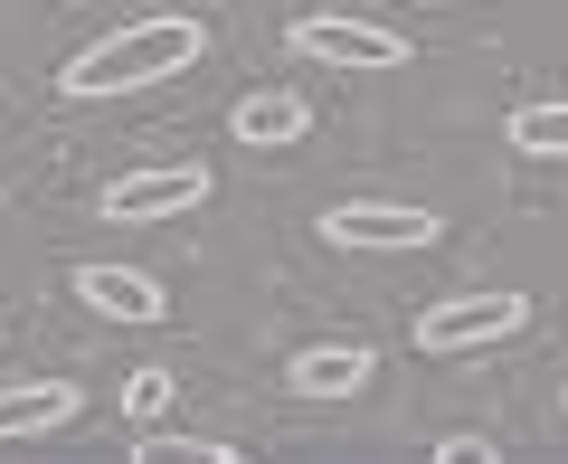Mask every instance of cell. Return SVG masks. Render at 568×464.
Returning <instances> with one entry per match:
<instances>
[{"mask_svg": "<svg viewBox=\"0 0 568 464\" xmlns=\"http://www.w3.org/2000/svg\"><path fill=\"white\" fill-rule=\"evenodd\" d=\"M209 58V20L200 10H152V20H123L104 29L95 48H77V58L58 67V95L95 104V95H142V85L181 77V67Z\"/></svg>", "mask_w": 568, "mask_h": 464, "instance_id": "6da1fadb", "label": "cell"}, {"mask_svg": "<svg viewBox=\"0 0 568 464\" xmlns=\"http://www.w3.org/2000/svg\"><path fill=\"white\" fill-rule=\"evenodd\" d=\"M284 48L304 67H332V77H398L407 67V39L361 10H304V20H284Z\"/></svg>", "mask_w": 568, "mask_h": 464, "instance_id": "7a4b0ae2", "label": "cell"}, {"mask_svg": "<svg viewBox=\"0 0 568 464\" xmlns=\"http://www.w3.org/2000/svg\"><path fill=\"white\" fill-rule=\"evenodd\" d=\"M209 190H219V181H209V162H152V171L104 181L95 190V219L104 228H171V219H190Z\"/></svg>", "mask_w": 568, "mask_h": 464, "instance_id": "3957f363", "label": "cell"}, {"mask_svg": "<svg viewBox=\"0 0 568 464\" xmlns=\"http://www.w3.org/2000/svg\"><path fill=\"white\" fill-rule=\"evenodd\" d=\"M511 332H530V294H511V284H493V294H455V303H426V313H417V351H436V361L493 351V342H511Z\"/></svg>", "mask_w": 568, "mask_h": 464, "instance_id": "277c9868", "label": "cell"}, {"mask_svg": "<svg viewBox=\"0 0 568 464\" xmlns=\"http://www.w3.org/2000/svg\"><path fill=\"white\" fill-rule=\"evenodd\" d=\"M446 238L436 209H407V200H342L323 209V246H351V256H417V246Z\"/></svg>", "mask_w": 568, "mask_h": 464, "instance_id": "5b68a950", "label": "cell"}, {"mask_svg": "<svg viewBox=\"0 0 568 464\" xmlns=\"http://www.w3.org/2000/svg\"><path fill=\"white\" fill-rule=\"evenodd\" d=\"M67 294H77L95 323H162V313H171L162 284L142 275V265H114V256H85L77 275H67Z\"/></svg>", "mask_w": 568, "mask_h": 464, "instance_id": "8992f818", "label": "cell"}, {"mask_svg": "<svg viewBox=\"0 0 568 464\" xmlns=\"http://www.w3.org/2000/svg\"><path fill=\"white\" fill-rule=\"evenodd\" d=\"M85 417V389L77 380H10L0 389V445H29V436H58V426Z\"/></svg>", "mask_w": 568, "mask_h": 464, "instance_id": "52a82bcc", "label": "cell"}, {"mask_svg": "<svg viewBox=\"0 0 568 464\" xmlns=\"http://www.w3.org/2000/svg\"><path fill=\"white\" fill-rule=\"evenodd\" d=\"M227 133H237L246 152H294V142L313 133V104L294 95V85H256V95L227 104Z\"/></svg>", "mask_w": 568, "mask_h": 464, "instance_id": "ba28073f", "label": "cell"}, {"mask_svg": "<svg viewBox=\"0 0 568 464\" xmlns=\"http://www.w3.org/2000/svg\"><path fill=\"white\" fill-rule=\"evenodd\" d=\"M369 342H313V351H294V361H284V389H294V399H361L369 389Z\"/></svg>", "mask_w": 568, "mask_h": 464, "instance_id": "9c48e42d", "label": "cell"}, {"mask_svg": "<svg viewBox=\"0 0 568 464\" xmlns=\"http://www.w3.org/2000/svg\"><path fill=\"white\" fill-rule=\"evenodd\" d=\"M503 142H511V152H530V162H568V95L511 104V114H503Z\"/></svg>", "mask_w": 568, "mask_h": 464, "instance_id": "30bf717a", "label": "cell"}, {"mask_svg": "<svg viewBox=\"0 0 568 464\" xmlns=\"http://www.w3.org/2000/svg\"><path fill=\"white\" fill-rule=\"evenodd\" d=\"M133 464H246L237 445H219V436H133Z\"/></svg>", "mask_w": 568, "mask_h": 464, "instance_id": "8fae6325", "label": "cell"}, {"mask_svg": "<svg viewBox=\"0 0 568 464\" xmlns=\"http://www.w3.org/2000/svg\"><path fill=\"white\" fill-rule=\"evenodd\" d=\"M171 389H181V380H171L162 361H142L133 380H123V417H133V426H152V417H162V407H171Z\"/></svg>", "mask_w": 568, "mask_h": 464, "instance_id": "7c38bea8", "label": "cell"}, {"mask_svg": "<svg viewBox=\"0 0 568 464\" xmlns=\"http://www.w3.org/2000/svg\"><path fill=\"white\" fill-rule=\"evenodd\" d=\"M436 464H503L484 436H436Z\"/></svg>", "mask_w": 568, "mask_h": 464, "instance_id": "4fadbf2b", "label": "cell"}, {"mask_svg": "<svg viewBox=\"0 0 568 464\" xmlns=\"http://www.w3.org/2000/svg\"><path fill=\"white\" fill-rule=\"evenodd\" d=\"M559 407H568V380H559Z\"/></svg>", "mask_w": 568, "mask_h": 464, "instance_id": "5bb4252c", "label": "cell"}]
</instances>
